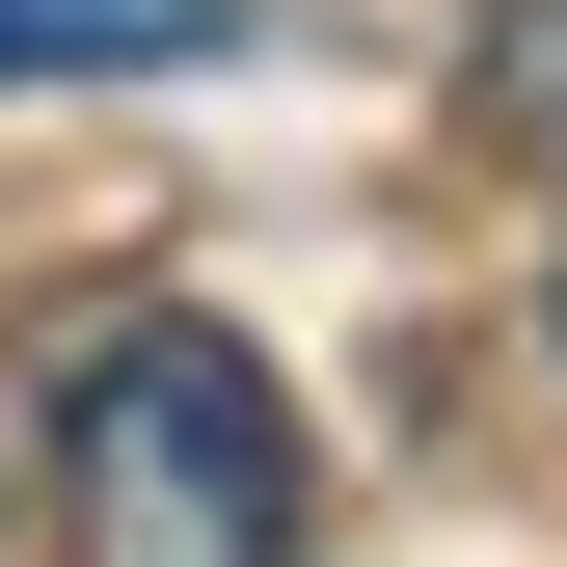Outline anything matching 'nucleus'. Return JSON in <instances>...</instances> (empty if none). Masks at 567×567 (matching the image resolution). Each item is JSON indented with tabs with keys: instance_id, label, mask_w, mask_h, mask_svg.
Returning <instances> with one entry per match:
<instances>
[{
	"instance_id": "nucleus-1",
	"label": "nucleus",
	"mask_w": 567,
	"mask_h": 567,
	"mask_svg": "<svg viewBox=\"0 0 567 567\" xmlns=\"http://www.w3.org/2000/svg\"><path fill=\"white\" fill-rule=\"evenodd\" d=\"M54 514H82V567H298V514H324L298 379L189 298L54 324Z\"/></svg>"
},
{
	"instance_id": "nucleus-2",
	"label": "nucleus",
	"mask_w": 567,
	"mask_h": 567,
	"mask_svg": "<svg viewBox=\"0 0 567 567\" xmlns=\"http://www.w3.org/2000/svg\"><path fill=\"white\" fill-rule=\"evenodd\" d=\"M244 54V0H0V82H189Z\"/></svg>"
}]
</instances>
